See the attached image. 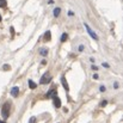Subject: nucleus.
<instances>
[{
	"label": "nucleus",
	"instance_id": "obj_1",
	"mask_svg": "<svg viewBox=\"0 0 123 123\" xmlns=\"http://www.w3.org/2000/svg\"><path fill=\"white\" fill-rule=\"evenodd\" d=\"M1 116H2L4 120L8 118V116H10V103H8V102H6V103L2 105V109H1Z\"/></svg>",
	"mask_w": 123,
	"mask_h": 123
},
{
	"label": "nucleus",
	"instance_id": "obj_2",
	"mask_svg": "<svg viewBox=\"0 0 123 123\" xmlns=\"http://www.w3.org/2000/svg\"><path fill=\"white\" fill-rule=\"evenodd\" d=\"M84 26H85V29L87 30V32H88V35H90V36H91V37H92L93 40H96V41H98V36L96 35V32H94V31H93V30H92V29H91V28H90V26L87 25V24H84Z\"/></svg>",
	"mask_w": 123,
	"mask_h": 123
},
{
	"label": "nucleus",
	"instance_id": "obj_3",
	"mask_svg": "<svg viewBox=\"0 0 123 123\" xmlns=\"http://www.w3.org/2000/svg\"><path fill=\"white\" fill-rule=\"evenodd\" d=\"M50 80H51V75L49 74V73H45L43 77L41 78V80H40V82H41L42 85H44V84H48V82H50Z\"/></svg>",
	"mask_w": 123,
	"mask_h": 123
},
{
	"label": "nucleus",
	"instance_id": "obj_4",
	"mask_svg": "<svg viewBox=\"0 0 123 123\" xmlns=\"http://www.w3.org/2000/svg\"><path fill=\"white\" fill-rule=\"evenodd\" d=\"M53 99H54V105H55V108L57 109V108H61V100H60V98L57 97V96H55V97H53Z\"/></svg>",
	"mask_w": 123,
	"mask_h": 123
},
{
	"label": "nucleus",
	"instance_id": "obj_5",
	"mask_svg": "<svg viewBox=\"0 0 123 123\" xmlns=\"http://www.w3.org/2000/svg\"><path fill=\"white\" fill-rule=\"evenodd\" d=\"M18 93H19V88H18L17 86L12 87V90H11V94H12L13 97H18Z\"/></svg>",
	"mask_w": 123,
	"mask_h": 123
},
{
	"label": "nucleus",
	"instance_id": "obj_6",
	"mask_svg": "<svg viewBox=\"0 0 123 123\" xmlns=\"http://www.w3.org/2000/svg\"><path fill=\"white\" fill-rule=\"evenodd\" d=\"M55 96H56V90H55V88H51V90L47 93L45 97H47V98H51V97H55Z\"/></svg>",
	"mask_w": 123,
	"mask_h": 123
},
{
	"label": "nucleus",
	"instance_id": "obj_7",
	"mask_svg": "<svg viewBox=\"0 0 123 123\" xmlns=\"http://www.w3.org/2000/svg\"><path fill=\"white\" fill-rule=\"evenodd\" d=\"M43 38H44V41H45V42H49V41H50V40H51V34H50V31H47V32L44 34Z\"/></svg>",
	"mask_w": 123,
	"mask_h": 123
},
{
	"label": "nucleus",
	"instance_id": "obj_8",
	"mask_svg": "<svg viewBox=\"0 0 123 123\" xmlns=\"http://www.w3.org/2000/svg\"><path fill=\"white\" fill-rule=\"evenodd\" d=\"M61 82H62V85H63V87H65V90L66 91H69V87H68V84L66 81V78L65 77H62L61 78Z\"/></svg>",
	"mask_w": 123,
	"mask_h": 123
},
{
	"label": "nucleus",
	"instance_id": "obj_9",
	"mask_svg": "<svg viewBox=\"0 0 123 123\" xmlns=\"http://www.w3.org/2000/svg\"><path fill=\"white\" fill-rule=\"evenodd\" d=\"M29 87H30L31 90H35V88L37 87V85H36L35 82L32 81V80H29Z\"/></svg>",
	"mask_w": 123,
	"mask_h": 123
},
{
	"label": "nucleus",
	"instance_id": "obj_10",
	"mask_svg": "<svg viewBox=\"0 0 123 123\" xmlns=\"http://www.w3.org/2000/svg\"><path fill=\"white\" fill-rule=\"evenodd\" d=\"M60 12H61V8H60V7H57V8H55V10H54V16H55V17H59V14H60Z\"/></svg>",
	"mask_w": 123,
	"mask_h": 123
},
{
	"label": "nucleus",
	"instance_id": "obj_11",
	"mask_svg": "<svg viewBox=\"0 0 123 123\" xmlns=\"http://www.w3.org/2000/svg\"><path fill=\"white\" fill-rule=\"evenodd\" d=\"M67 38H68V35H67V34H62V36H61V42H66Z\"/></svg>",
	"mask_w": 123,
	"mask_h": 123
},
{
	"label": "nucleus",
	"instance_id": "obj_12",
	"mask_svg": "<svg viewBox=\"0 0 123 123\" xmlns=\"http://www.w3.org/2000/svg\"><path fill=\"white\" fill-rule=\"evenodd\" d=\"M6 5H7V1L6 0H0V7H6Z\"/></svg>",
	"mask_w": 123,
	"mask_h": 123
},
{
	"label": "nucleus",
	"instance_id": "obj_13",
	"mask_svg": "<svg viewBox=\"0 0 123 123\" xmlns=\"http://www.w3.org/2000/svg\"><path fill=\"white\" fill-rule=\"evenodd\" d=\"M40 54L43 55V56H45V55L48 54V50H45V49H41V50H40Z\"/></svg>",
	"mask_w": 123,
	"mask_h": 123
},
{
	"label": "nucleus",
	"instance_id": "obj_14",
	"mask_svg": "<svg viewBox=\"0 0 123 123\" xmlns=\"http://www.w3.org/2000/svg\"><path fill=\"white\" fill-rule=\"evenodd\" d=\"M10 68H11V67H10L8 65H4V67H2V69H4V71H8Z\"/></svg>",
	"mask_w": 123,
	"mask_h": 123
},
{
	"label": "nucleus",
	"instance_id": "obj_15",
	"mask_svg": "<svg viewBox=\"0 0 123 123\" xmlns=\"http://www.w3.org/2000/svg\"><path fill=\"white\" fill-rule=\"evenodd\" d=\"M29 123H36V118H35V117H31L30 121H29Z\"/></svg>",
	"mask_w": 123,
	"mask_h": 123
},
{
	"label": "nucleus",
	"instance_id": "obj_16",
	"mask_svg": "<svg viewBox=\"0 0 123 123\" xmlns=\"http://www.w3.org/2000/svg\"><path fill=\"white\" fill-rule=\"evenodd\" d=\"M100 91L104 92V91H105V86H100Z\"/></svg>",
	"mask_w": 123,
	"mask_h": 123
},
{
	"label": "nucleus",
	"instance_id": "obj_17",
	"mask_svg": "<svg viewBox=\"0 0 123 123\" xmlns=\"http://www.w3.org/2000/svg\"><path fill=\"white\" fill-rule=\"evenodd\" d=\"M102 106H105L106 105V100H104V102H102V104H100Z\"/></svg>",
	"mask_w": 123,
	"mask_h": 123
},
{
	"label": "nucleus",
	"instance_id": "obj_18",
	"mask_svg": "<svg viewBox=\"0 0 123 123\" xmlns=\"http://www.w3.org/2000/svg\"><path fill=\"white\" fill-rule=\"evenodd\" d=\"M92 69H93V71H97V69H98V68H97V67H96V66H92Z\"/></svg>",
	"mask_w": 123,
	"mask_h": 123
},
{
	"label": "nucleus",
	"instance_id": "obj_19",
	"mask_svg": "<svg viewBox=\"0 0 123 123\" xmlns=\"http://www.w3.org/2000/svg\"><path fill=\"white\" fill-rule=\"evenodd\" d=\"M82 49H84V47H82V45H80V47H79V50H80V51H82Z\"/></svg>",
	"mask_w": 123,
	"mask_h": 123
},
{
	"label": "nucleus",
	"instance_id": "obj_20",
	"mask_svg": "<svg viewBox=\"0 0 123 123\" xmlns=\"http://www.w3.org/2000/svg\"><path fill=\"white\" fill-rule=\"evenodd\" d=\"M0 123H6V122H4V121H0Z\"/></svg>",
	"mask_w": 123,
	"mask_h": 123
},
{
	"label": "nucleus",
	"instance_id": "obj_21",
	"mask_svg": "<svg viewBox=\"0 0 123 123\" xmlns=\"http://www.w3.org/2000/svg\"><path fill=\"white\" fill-rule=\"evenodd\" d=\"M0 22H1V16H0Z\"/></svg>",
	"mask_w": 123,
	"mask_h": 123
}]
</instances>
